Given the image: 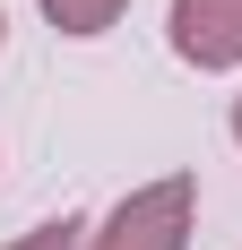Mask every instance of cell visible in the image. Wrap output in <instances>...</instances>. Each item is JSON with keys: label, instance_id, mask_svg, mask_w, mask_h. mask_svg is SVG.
Masks as SVG:
<instances>
[{"label": "cell", "instance_id": "obj_1", "mask_svg": "<svg viewBox=\"0 0 242 250\" xmlns=\"http://www.w3.org/2000/svg\"><path fill=\"white\" fill-rule=\"evenodd\" d=\"M191 233H199V173H156L87 225V250H191Z\"/></svg>", "mask_w": 242, "mask_h": 250}, {"label": "cell", "instance_id": "obj_2", "mask_svg": "<svg viewBox=\"0 0 242 250\" xmlns=\"http://www.w3.org/2000/svg\"><path fill=\"white\" fill-rule=\"evenodd\" d=\"M165 43L182 69L234 78L242 69V0H165Z\"/></svg>", "mask_w": 242, "mask_h": 250}, {"label": "cell", "instance_id": "obj_3", "mask_svg": "<svg viewBox=\"0 0 242 250\" xmlns=\"http://www.w3.org/2000/svg\"><path fill=\"white\" fill-rule=\"evenodd\" d=\"M44 9L52 35H70V43H96V35H113L121 18H130V0H35Z\"/></svg>", "mask_w": 242, "mask_h": 250}, {"label": "cell", "instance_id": "obj_4", "mask_svg": "<svg viewBox=\"0 0 242 250\" xmlns=\"http://www.w3.org/2000/svg\"><path fill=\"white\" fill-rule=\"evenodd\" d=\"M87 225H96V216H78V207H61V216H44V225H26L18 242H0V250H87Z\"/></svg>", "mask_w": 242, "mask_h": 250}, {"label": "cell", "instance_id": "obj_5", "mask_svg": "<svg viewBox=\"0 0 242 250\" xmlns=\"http://www.w3.org/2000/svg\"><path fill=\"white\" fill-rule=\"evenodd\" d=\"M225 129H234V147H242V95H234V112H225Z\"/></svg>", "mask_w": 242, "mask_h": 250}, {"label": "cell", "instance_id": "obj_6", "mask_svg": "<svg viewBox=\"0 0 242 250\" xmlns=\"http://www.w3.org/2000/svg\"><path fill=\"white\" fill-rule=\"evenodd\" d=\"M0 52H9V9H0Z\"/></svg>", "mask_w": 242, "mask_h": 250}]
</instances>
